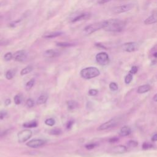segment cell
I'll return each mask as SVG.
<instances>
[{
    "label": "cell",
    "mask_w": 157,
    "mask_h": 157,
    "mask_svg": "<svg viewBox=\"0 0 157 157\" xmlns=\"http://www.w3.org/2000/svg\"><path fill=\"white\" fill-rule=\"evenodd\" d=\"M126 22L120 19H109L104 21L103 29L106 31L112 32H120L124 30Z\"/></svg>",
    "instance_id": "1"
},
{
    "label": "cell",
    "mask_w": 157,
    "mask_h": 157,
    "mask_svg": "<svg viewBox=\"0 0 157 157\" xmlns=\"http://www.w3.org/2000/svg\"><path fill=\"white\" fill-rule=\"evenodd\" d=\"M100 74V71L97 68L88 67L83 69L81 71V75L85 79H90L98 77Z\"/></svg>",
    "instance_id": "2"
},
{
    "label": "cell",
    "mask_w": 157,
    "mask_h": 157,
    "mask_svg": "<svg viewBox=\"0 0 157 157\" xmlns=\"http://www.w3.org/2000/svg\"><path fill=\"white\" fill-rule=\"evenodd\" d=\"M103 27H104V21L96 22L85 27L84 29V32L85 34L89 35L101 29H103Z\"/></svg>",
    "instance_id": "3"
},
{
    "label": "cell",
    "mask_w": 157,
    "mask_h": 157,
    "mask_svg": "<svg viewBox=\"0 0 157 157\" xmlns=\"http://www.w3.org/2000/svg\"><path fill=\"white\" fill-rule=\"evenodd\" d=\"M32 134L33 133L30 130H24L20 131L17 134L18 140L19 143H23L27 141L28 139L31 138Z\"/></svg>",
    "instance_id": "4"
},
{
    "label": "cell",
    "mask_w": 157,
    "mask_h": 157,
    "mask_svg": "<svg viewBox=\"0 0 157 157\" xmlns=\"http://www.w3.org/2000/svg\"><path fill=\"white\" fill-rule=\"evenodd\" d=\"M96 60L98 64L102 66H105L109 63V57L107 53L100 52L96 55Z\"/></svg>",
    "instance_id": "5"
},
{
    "label": "cell",
    "mask_w": 157,
    "mask_h": 157,
    "mask_svg": "<svg viewBox=\"0 0 157 157\" xmlns=\"http://www.w3.org/2000/svg\"><path fill=\"white\" fill-rule=\"evenodd\" d=\"M119 121H120L119 119H118V118H114V119L109 120L108 122H105L103 124L101 125L99 127H98V130H108V129L112 128L113 127H115L117 125Z\"/></svg>",
    "instance_id": "6"
},
{
    "label": "cell",
    "mask_w": 157,
    "mask_h": 157,
    "mask_svg": "<svg viewBox=\"0 0 157 157\" xmlns=\"http://www.w3.org/2000/svg\"><path fill=\"white\" fill-rule=\"evenodd\" d=\"M139 47V43L136 42H129L125 43L122 45V49L123 50L128 52H133L138 50Z\"/></svg>",
    "instance_id": "7"
},
{
    "label": "cell",
    "mask_w": 157,
    "mask_h": 157,
    "mask_svg": "<svg viewBox=\"0 0 157 157\" xmlns=\"http://www.w3.org/2000/svg\"><path fill=\"white\" fill-rule=\"evenodd\" d=\"M133 4H127L124 5H121L117 6L113 9V11L115 14H121V13H124L128 11H130L131 9H133Z\"/></svg>",
    "instance_id": "8"
},
{
    "label": "cell",
    "mask_w": 157,
    "mask_h": 157,
    "mask_svg": "<svg viewBox=\"0 0 157 157\" xmlns=\"http://www.w3.org/2000/svg\"><path fill=\"white\" fill-rule=\"evenodd\" d=\"M27 58V53L25 50H18L13 55L14 60L18 62H23L26 60Z\"/></svg>",
    "instance_id": "9"
},
{
    "label": "cell",
    "mask_w": 157,
    "mask_h": 157,
    "mask_svg": "<svg viewBox=\"0 0 157 157\" xmlns=\"http://www.w3.org/2000/svg\"><path fill=\"white\" fill-rule=\"evenodd\" d=\"M46 141L43 139H32L27 143V146L31 148H38L44 146Z\"/></svg>",
    "instance_id": "10"
},
{
    "label": "cell",
    "mask_w": 157,
    "mask_h": 157,
    "mask_svg": "<svg viewBox=\"0 0 157 157\" xmlns=\"http://www.w3.org/2000/svg\"><path fill=\"white\" fill-rule=\"evenodd\" d=\"M90 17H91V14L90 13L83 12V13H81L80 14L77 15L76 17H74L71 20V22L75 23V22H80L82 21H85V20L90 18Z\"/></svg>",
    "instance_id": "11"
},
{
    "label": "cell",
    "mask_w": 157,
    "mask_h": 157,
    "mask_svg": "<svg viewBox=\"0 0 157 157\" xmlns=\"http://www.w3.org/2000/svg\"><path fill=\"white\" fill-rule=\"evenodd\" d=\"M127 152V148L124 146H117L112 148L110 153L113 154H122Z\"/></svg>",
    "instance_id": "12"
},
{
    "label": "cell",
    "mask_w": 157,
    "mask_h": 157,
    "mask_svg": "<svg viewBox=\"0 0 157 157\" xmlns=\"http://www.w3.org/2000/svg\"><path fill=\"white\" fill-rule=\"evenodd\" d=\"M60 55V52L56 50H54V49L47 50L44 53V56H45L46 58H50L57 57Z\"/></svg>",
    "instance_id": "13"
},
{
    "label": "cell",
    "mask_w": 157,
    "mask_h": 157,
    "mask_svg": "<svg viewBox=\"0 0 157 157\" xmlns=\"http://www.w3.org/2000/svg\"><path fill=\"white\" fill-rule=\"evenodd\" d=\"M63 33L61 32V31H56V32H52V33H46L44 34L43 36V38L45 39H53L58 36H60L62 35H63Z\"/></svg>",
    "instance_id": "14"
},
{
    "label": "cell",
    "mask_w": 157,
    "mask_h": 157,
    "mask_svg": "<svg viewBox=\"0 0 157 157\" xmlns=\"http://www.w3.org/2000/svg\"><path fill=\"white\" fill-rule=\"evenodd\" d=\"M157 22V14H152L147 18H146L144 21L146 25H151Z\"/></svg>",
    "instance_id": "15"
},
{
    "label": "cell",
    "mask_w": 157,
    "mask_h": 157,
    "mask_svg": "<svg viewBox=\"0 0 157 157\" xmlns=\"http://www.w3.org/2000/svg\"><path fill=\"white\" fill-rule=\"evenodd\" d=\"M151 89V87L149 85H143L140 86L138 89H137V93L139 94H143V93H147L148 91H149Z\"/></svg>",
    "instance_id": "16"
},
{
    "label": "cell",
    "mask_w": 157,
    "mask_h": 157,
    "mask_svg": "<svg viewBox=\"0 0 157 157\" xmlns=\"http://www.w3.org/2000/svg\"><path fill=\"white\" fill-rule=\"evenodd\" d=\"M130 134H131V129L127 126L122 127L119 131V134L121 136H127L130 135Z\"/></svg>",
    "instance_id": "17"
},
{
    "label": "cell",
    "mask_w": 157,
    "mask_h": 157,
    "mask_svg": "<svg viewBox=\"0 0 157 157\" xmlns=\"http://www.w3.org/2000/svg\"><path fill=\"white\" fill-rule=\"evenodd\" d=\"M47 98H48V96L47 94H46V93L42 94L39 97V98L37 100V104L41 105V104H44L47 101Z\"/></svg>",
    "instance_id": "18"
},
{
    "label": "cell",
    "mask_w": 157,
    "mask_h": 157,
    "mask_svg": "<svg viewBox=\"0 0 157 157\" xmlns=\"http://www.w3.org/2000/svg\"><path fill=\"white\" fill-rule=\"evenodd\" d=\"M56 45L58 47H60L63 48H66V47H71L75 46L74 43H68V42H60L57 43Z\"/></svg>",
    "instance_id": "19"
},
{
    "label": "cell",
    "mask_w": 157,
    "mask_h": 157,
    "mask_svg": "<svg viewBox=\"0 0 157 157\" xmlns=\"http://www.w3.org/2000/svg\"><path fill=\"white\" fill-rule=\"evenodd\" d=\"M33 69V67L31 65H29L28 66H27L26 68H24L21 72V75H26L27 74H29L30 72H31Z\"/></svg>",
    "instance_id": "20"
},
{
    "label": "cell",
    "mask_w": 157,
    "mask_h": 157,
    "mask_svg": "<svg viewBox=\"0 0 157 157\" xmlns=\"http://www.w3.org/2000/svg\"><path fill=\"white\" fill-rule=\"evenodd\" d=\"M15 74V70L14 69H10L8 70L6 73V77L7 79L11 80L14 77Z\"/></svg>",
    "instance_id": "21"
},
{
    "label": "cell",
    "mask_w": 157,
    "mask_h": 157,
    "mask_svg": "<svg viewBox=\"0 0 157 157\" xmlns=\"http://www.w3.org/2000/svg\"><path fill=\"white\" fill-rule=\"evenodd\" d=\"M24 127H26V128H36L37 127V123L35 120L31 121V122H28L25 123L24 124Z\"/></svg>",
    "instance_id": "22"
},
{
    "label": "cell",
    "mask_w": 157,
    "mask_h": 157,
    "mask_svg": "<svg viewBox=\"0 0 157 157\" xmlns=\"http://www.w3.org/2000/svg\"><path fill=\"white\" fill-rule=\"evenodd\" d=\"M68 109L69 110H73L75 108H76L77 107V103L75 102L74 101H69L68 103Z\"/></svg>",
    "instance_id": "23"
},
{
    "label": "cell",
    "mask_w": 157,
    "mask_h": 157,
    "mask_svg": "<svg viewBox=\"0 0 157 157\" xmlns=\"http://www.w3.org/2000/svg\"><path fill=\"white\" fill-rule=\"evenodd\" d=\"M62 133V131L59 128H54L52 130H50L49 131V134L52 135H60Z\"/></svg>",
    "instance_id": "24"
},
{
    "label": "cell",
    "mask_w": 157,
    "mask_h": 157,
    "mask_svg": "<svg viewBox=\"0 0 157 157\" xmlns=\"http://www.w3.org/2000/svg\"><path fill=\"white\" fill-rule=\"evenodd\" d=\"M133 80V74L131 73L128 74L125 77V82L126 84H129Z\"/></svg>",
    "instance_id": "25"
},
{
    "label": "cell",
    "mask_w": 157,
    "mask_h": 157,
    "mask_svg": "<svg viewBox=\"0 0 157 157\" xmlns=\"http://www.w3.org/2000/svg\"><path fill=\"white\" fill-rule=\"evenodd\" d=\"M34 79L33 78V79H31L29 82H28L25 85V89L27 90H30L34 85Z\"/></svg>",
    "instance_id": "26"
},
{
    "label": "cell",
    "mask_w": 157,
    "mask_h": 157,
    "mask_svg": "<svg viewBox=\"0 0 157 157\" xmlns=\"http://www.w3.org/2000/svg\"><path fill=\"white\" fill-rule=\"evenodd\" d=\"M14 103L15 104L18 105L21 103L22 102V97L21 96H20L19 95H17L14 96Z\"/></svg>",
    "instance_id": "27"
},
{
    "label": "cell",
    "mask_w": 157,
    "mask_h": 157,
    "mask_svg": "<svg viewBox=\"0 0 157 157\" xmlns=\"http://www.w3.org/2000/svg\"><path fill=\"white\" fill-rule=\"evenodd\" d=\"M12 58H13V55H12V53H11V52L6 53L5 55V56H4L5 60H6V61H7V62L11 60Z\"/></svg>",
    "instance_id": "28"
},
{
    "label": "cell",
    "mask_w": 157,
    "mask_h": 157,
    "mask_svg": "<svg viewBox=\"0 0 157 157\" xmlns=\"http://www.w3.org/2000/svg\"><path fill=\"white\" fill-rule=\"evenodd\" d=\"M45 123L48 125V126H50V127H52L53 125H55V121L54 119H52V118H50V119H47L46 121H45Z\"/></svg>",
    "instance_id": "29"
},
{
    "label": "cell",
    "mask_w": 157,
    "mask_h": 157,
    "mask_svg": "<svg viewBox=\"0 0 157 157\" xmlns=\"http://www.w3.org/2000/svg\"><path fill=\"white\" fill-rule=\"evenodd\" d=\"M109 88L112 91H117L118 90V88H119V87H118V85H117V84L116 83L111 82L109 84Z\"/></svg>",
    "instance_id": "30"
},
{
    "label": "cell",
    "mask_w": 157,
    "mask_h": 157,
    "mask_svg": "<svg viewBox=\"0 0 157 157\" xmlns=\"http://www.w3.org/2000/svg\"><path fill=\"white\" fill-rule=\"evenodd\" d=\"M128 145L130 147L134 148V147H136L137 146V145H138V143H137V142H136L135 141H130L128 143Z\"/></svg>",
    "instance_id": "31"
},
{
    "label": "cell",
    "mask_w": 157,
    "mask_h": 157,
    "mask_svg": "<svg viewBox=\"0 0 157 157\" xmlns=\"http://www.w3.org/2000/svg\"><path fill=\"white\" fill-rule=\"evenodd\" d=\"M153 147V146L152 144H150V143H144L143 145V149L144 150H148V149H150L151 148Z\"/></svg>",
    "instance_id": "32"
},
{
    "label": "cell",
    "mask_w": 157,
    "mask_h": 157,
    "mask_svg": "<svg viewBox=\"0 0 157 157\" xmlns=\"http://www.w3.org/2000/svg\"><path fill=\"white\" fill-rule=\"evenodd\" d=\"M27 106L28 107H32L34 105V101L32 99L30 98V99H28L27 100Z\"/></svg>",
    "instance_id": "33"
},
{
    "label": "cell",
    "mask_w": 157,
    "mask_h": 157,
    "mask_svg": "<svg viewBox=\"0 0 157 157\" xmlns=\"http://www.w3.org/2000/svg\"><path fill=\"white\" fill-rule=\"evenodd\" d=\"M98 93V91L96 89H91L88 91V94L90 96H96Z\"/></svg>",
    "instance_id": "34"
},
{
    "label": "cell",
    "mask_w": 157,
    "mask_h": 157,
    "mask_svg": "<svg viewBox=\"0 0 157 157\" xmlns=\"http://www.w3.org/2000/svg\"><path fill=\"white\" fill-rule=\"evenodd\" d=\"M74 123V120H69V121L67 123V124H66V128H67V129H68V130L71 129V128H72V127Z\"/></svg>",
    "instance_id": "35"
},
{
    "label": "cell",
    "mask_w": 157,
    "mask_h": 157,
    "mask_svg": "<svg viewBox=\"0 0 157 157\" xmlns=\"http://www.w3.org/2000/svg\"><path fill=\"white\" fill-rule=\"evenodd\" d=\"M6 115H7L6 112H5V111H0V119H1V120L3 119L4 118L6 117Z\"/></svg>",
    "instance_id": "36"
},
{
    "label": "cell",
    "mask_w": 157,
    "mask_h": 157,
    "mask_svg": "<svg viewBox=\"0 0 157 157\" xmlns=\"http://www.w3.org/2000/svg\"><path fill=\"white\" fill-rule=\"evenodd\" d=\"M111 1V0H98V3L99 5H104Z\"/></svg>",
    "instance_id": "37"
},
{
    "label": "cell",
    "mask_w": 157,
    "mask_h": 157,
    "mask_svg": "<svg viewBox=\"0 0 157 157\" xmlns=\"http://www.w3.org/2000/svg\"><path fill=\"white\" fill-rule=\"evenodd\" d=\"M137 72V68L136 66H133V67L131 68V69L130 71V73H131L132 74H136Z\"/></svg>",
    "instance_id": "38"
},
{
    "label": "cell",
    "mask_w": 157,
    "mask_h": 157,
    "mask_svg": "<svg viewBox=\"0 0 157 157\" xmlns=\"http://www.w3.org/2000/svg\"><path fill=\"white\" fill-rule=\"evenodd\" d=\"M96 146L95 144H87L85 146V148L88 150H91L93 149V148H95V147Z\"/></svg>",
    "instance_id": "39"
},
{
    "label": "cell",
    "mask_w": 157,
    "mask_h": 157,
    "mask_svg": "<svg viewBox=\"0 0 157 157\" xmlns=\"http://www.w3.org/2000/svg\"><path fill=\"white\" fill-rule=\"evenodd\" d=\"M9 43V41L8 40H0V46H6Z\"/></svg>",
    "instance_id": "40"
},
{
    "label": "cell",
    "mask_w": 157,
    "mask_h": 157,
    "mask_svg": "<svg viewBox=\"0 0 157 157\" xmlns=\"http://www.w3.org/2000/svg\"><path fill=\"white\" fill-rule=\"evenodd\" d=\"M118 141H119V138H117V137H113V138H111V139L109 140V143H111L117 142Z\"/></svg>",
    "instance_id": "41"
},
{
    "label": "cell",
    "mask_w": 157,
    "mask_h": 157,
    "mask_svg": "<svg viewBox=\"0 0 157 157\" xmlns=\"http://www.w3.org/2000/svg\"><path fill=\"white\" fill-rule=\"evenodd\" d=\"M152 141L153 142H156L157 141V134H155L153 136V137H152Z\"/></svg>",
    "instance_id": "42"
},
{
    "label": "cell",
    "mask_w": 157,
    "mask_h": 157,
    "mask_svg": "<svg viewBox=\"0 0 157 157\" xmlns=\"http://www.w3.org/2000/svg\"><path fill=\"white\" fill-rule=\"evenodd\" d=\"M11 100H9V99H7V100H6V101H5V104L6 106H9V105L11 104Z\"/></svg>",
    "instance_id": "43"
},
{
    "label": "cell",
    "mask_w": 157,
    "mask_h": 157,
    "mask_svg": "<svg viewBox=\"0 0 157 157\" xmlns=\"http://www.w3.org/2000/svg\"><path fill=\"white\" fill-rule=\"evenodd\" d=\"M153 101L157 102V93L156 95H155V96H154V97L153 98Z\"/></svg>",
    "instance_id": "44"
},
{
    "label": "cell",
    "mask_w": 157,
    "mask_h": 157,
    "mask_svg": "<svg viewBox=\"0 0 157 157\" xmlns=\"http://www.w3.org/2000/svg\"><path fill=\"white\" fill-rule=\"evenodd\" d=\"M153 56H154L155 57H157V53H154Z\"/></svg>",
    "instance_id": "45"
},
{
    "label": "cell",
    "mask_w": 157,
    "mask_h": 157,
    "mask_svg": "<svg viewBox=\"0 0 157 157\" xmlns=\"http://www.w3.org/2000/svg\"><path fill=\"white\" fill-rule=\"evenodd\" d=\"M0 136H1V134H0Z\"/></svg>",
    "instance_id": "46"
}]
</instances>
